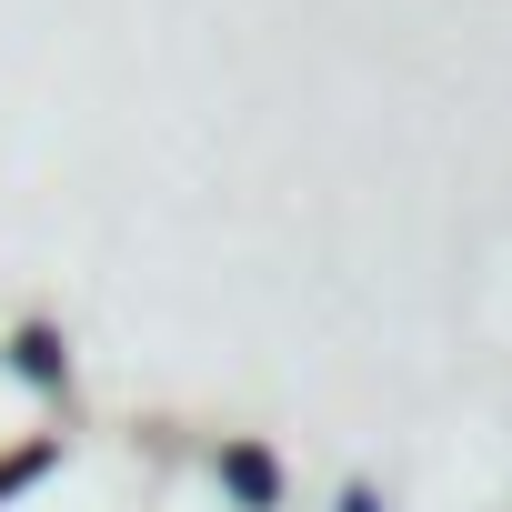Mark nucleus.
<instances>
[{
  "instance_id": "obj_1",
  "label": "nucleus",
  "mask_w": 512,
  "mask_h": 512,
  "mask_svg": "<svg viewBox=\"0 0 512 512\" xmlns=\"http://www.w3.org/2000/svg\"><path fill=\"white\" fill-rule=\"evenodd\" d=\"M0 512H322L282 462L131 422L81 392L51 332L0 322Z\"/></svg>"
}]
</instances>
